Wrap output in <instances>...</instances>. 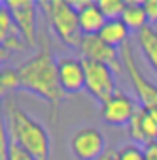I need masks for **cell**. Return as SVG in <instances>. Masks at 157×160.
<instances>
[{"label":"cell","mask_w":157,"mask_h":160,"mask_svg":"<svg viewBox=\"0 0 157 160\" xmlns=\"http://www.w3.org/2000/svg\"><path fill=\"white\" fill-rule=\"evenodd\" d=\"M137 101L123 91H117L102 103V118L110 127H128L139 111Z\"/></svg>","instance_id":"cell-8"},{"label":"cell","mask_w":157,"mask_h":160,"mask_svg":"<svg viewBox=\"0 0 157 160\" xmlns=\"http://www.w3.org/2000/svg\"><path fill=\"white\" fill-rule=\"evenodd\" d=\"M59 84L66 94H76L86 89V74L83 59L63 56L58 59Z\"/></svg>","instance_id":"cell-10"},{"label":"cell","mask_w":157,"mask_h":160,"mask_svg":"<svg viewBox=\"0 0 157 160\" xmlns=\"http://www.w3.org/2000/svg\"><path fill=\"white\" fill-rule=\"evenodd\" d=\"M107 44H110L112 47L122 49L125 44H128V36H130V29L123 24L122 19L117 20H107L105 27L102 29V32L98 34Z\"/></svg>","instance_id":"cell-13"},{"label":"cell","mask_w":157,"mask_h":160,"mask_svg":"<svg viewBox=\"0 0 157 160\" xmlns=\"http://www.w3.org/2000/svg\"><path fill=\"white\" fill-rule=\"evenodd\" d=\"M3 127L12 143L19 145L36 160H51V138L46 128L14 101L5 103Z\"/></svg>","instance_id":"cell-2"},{"label":"cell","mask_w":157,"mask_h":160,"mask_svg":"<svg viewBox=\"0 0 157 160\" xmlns=\"http://www.w3.org/2000/svg\"><path fill=\"white\" fill-rule=\"evenodd\" d=\"M78 17H80V29L83 36H98L107 24V17L103 15L98 2L93 0H88V3L81 10H78Z\"/></svg>","instance_id":"cell-12"},{"label":"cell","mask_w":157,"mask_h":160,"mask_svg":"<svg viewBox=\"0 0 157 160\" xmlns=\"http://www.w3.org/2000/svg\"><path fill=\"white\" fill-rule=\"evenodd\" d=\"M98 160H117V150H107Z\"/></svg>","instance_id":"cell-23"},{"label":"cell","mask_w":157,"mask_h":160,"mask_svg":"<svg viewBox=\"0 0 157 160\" xmlns=\"http://www.w3.org/2000/svg\"><path fill=\"white\" fill-rule=\"evenodd\" d=\"M39 7L46 14L52 32L61 39V42L68 47L78 49L81 44L83 32L80 29L78 10L73 7V3L68 0H49L39 2Z\"/></svg>","instance_id":"cell-3"},{"label":"cell","mask_w":157,"mask_h":160,"mask_svg":"<svg viewBox=\"0 0 157 160\" xmlns=\"http://www.w3.org/2000/svg\"><path fill=\"white\" fill-rule=\"evenodd\" d=\"M83 62H85L86 74V91L97 101H107L118 91L115 83V72L112 68L97 61H88V59H83Z\"/></svg>","instance_id":"cell-6"},{"label":"cell","mask_w":157,"mask_h":160,"mask_svg":"<svg viewBox=\"0 0 157 160\" xmlns=\"http://www.w3.org/2000/svg\"><path fill=\"white\" fill-rule=\"evenodd\" d=\"M98 5L102 8L103 15L107 17V20H117L122 19L127 2L125 0H98Z\"/></svg>","instance_id":"cell-17"},{"label":"cell","mask_w":157,"mask_h":160,"mask_svg":"<svg viewBox=\"0 0 157 160\" xmlns=\"http://www.w3.org/2000/svg\"><path fill=\"white\" fill-rule=\"evenodd\" d=\"M117 160H147V158H145L144 147L130 143L122 147L120 150H117Z\"/></svg>","instance_id":"cell-18"},{"label":"cell","mask_w":157,"mask_h":160,"mask_svg":"<svg viewBox=\"0 0 157 160\" xmlns=\"http://www.w3.org/2000/svg\"><path fill=\"white\" fill-rule=\"evenodd\" d=\"M8 160H36V158L25 152L24 148H20L19 145L10 142V145H8Z\"/></svg>","instance_id":"cell-19"},{"label":"cell","mask_w":157,"mask_h":160,"mask_svg":"<svg viewBox=\"0 0 157 160\" xmlns=\"http://www.w3.org/2000/svg\"><path fill=\"white\" fill-rule=\"evenodd\" d=\"M69 148L78 160H98L107 152L105 137L98 128H81L69 140Z\"/></svg>","instance_id":"cell-9"},{"label":"cell","mask_w":157,"mask_h":160,"mask_svg":"<svg viewBox=\"0 0 157 160\" xmlns=\"http://www.w3.org/2000/svg\"><path fill=\"white\" fill-rule=\"evenodd\" d=\"M137 44L140 47L144 58L157 72V31L154 27H145L144 31L137 32Z\"/></svg>","instance_id":"cell-15"},{"label":"cell","mask_w":157,"mask_h":160,"mask_svg":"<svg viewBox=\"0 0 157 160\" xmlns=\"http://www.w3.org/2000/svg\"><path fill=\"white\" fill-rule=\"evenodd\" d=\"M8 145H10V138H8L7 130L2 123V130H0V160H8Z\"/></svg>","instance_id":"cell-20"},{"label":"cell","mask_w":157,"mask_h":160,"mask_svg":"<svg viewBox=\"0 0 157 160\" xmlns=\"http://www.w3.org/2000/svg\"><path fill=\"white\" fill-rule=\"evenodd\" d=\"M122 61H123V69L128 74V79L133 86V91L137 94V99L140 101V106L145 108L150 113H157V86L147 79L145 74L140 71V68L135 62V56L132 44H125L120 49Z\"/></svg>","instance_id":"cell-4"},{"label":"cell","mask_w":157,"mask_h":160,"mask_svg":"<svg viewBox=\"0 0 157 160\" xmlns=\"http://www.w3.org/2000/svg\"><path fill=\"white\" fill-rule=\"evenodd\" d=\"M17 88H20L19 69L2 68V72H0V93H2V96H5L8 91H14Z\"/></svg>","instance_id":"cell-16"},{"label":"cell","mask_w":157,"mask_h":160,"mask_svg":"<svg viewBox=\"0 0 157 160\" xmlns=\"http://www.w3.org/2000/svg\"><path fill=\"white\" fill-rule=\"evenodd\" d=\"M144 8H145L147 19H149V25L157 24V0H145L144 2Z\"/></svg>","instance_id":"cell-21"},{"label":"cell","mask_w":157,"mask_h":160,"mask_svg":"<svg viewBox=\"0 0 157 160\" xmlns=\"http://www.w3.org/2000/svg\"><path fill=\"white\" fill-rule=\"evenodd\" d=\"M17 69L20 74V88L42 98L51 106L52 113H56L66 93L59 84L58 59H54L49 47H42Z\"/></svg>","instance_id":"cell-1"},{"label":"cell","mask_w":157,"mask_h":160,"mask_svg":"<svg viewBox=\"0 0 157 160\" xmlns=\"http://www.w3.org/2000/svg\"><path fill=\"white\" fill-rule=\"evenodd\" d=\"M20 36L29 47L39 44V2L34 0H3Z\"/></svg>","instance_id":"cell-5"},{"label":"cell","mask_w":157,"mask_h":160,"mask_svg":"<svg viewBox=\"0 0 157 160\" xmlns=\"http://www.w3.org/2000/svg\"><path fill=\"white\" fill-rule=\"evenodd\" d=\"M78 51L81 54V59L107 64L108 68L113 69L115 74H118L123 69V61H122L120 49L107 44L100 36H83Z\"/></svg>","instance_id":"cell-7"},{"label":"cell","mask_w":157,"mask_h":160,"mask_svg":"<svg viewBox=\"0 0 157 160\" xmlns=\"http://www.w3.org/2000/svg\"><path fill=\"white\" fill-rule=\"evenodd\" d=\"M128 135L135 145L140 147L157 142V122L150 115V111H147L142 106L139 108V111L135 113V116L128 125Z\"/></svg>","instance_id":"cell-11"},{"label":"cell","mask_w":157,"mask_h":160,"mask_svg":"<svg viewBox=\"0 0 157 160\" xmlns=\"http://www.w3.org/2000/svg\"><path fill=\"white\" fill-rule=\"evenodd\" d=\"M122 20L130 29V32H140L145 27H149V19L144 8V2H127Z\"/></svg>","instance_id":"cell-14"},{"label":"cell","mask_w":157,"mask_h":160,"mask_svg":"<svg viewBox=\"0 0 157 160\" xmlns=\"http://www.w3.org/2000/svg\"><path fill=\"white\" fill-rule=\"evenodd\" d=\"M144 152H145V158L147 160H157V142L144 147Z\"/></svg>","instance_id":"cell-22"}]
</instances>
